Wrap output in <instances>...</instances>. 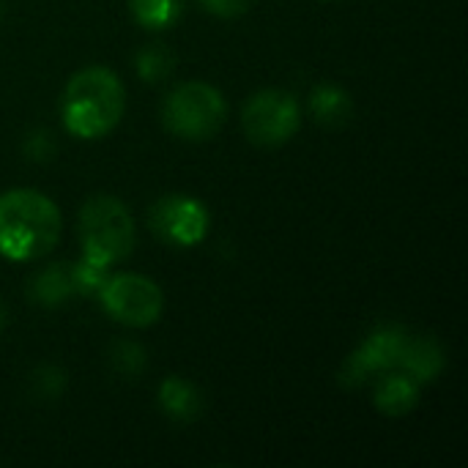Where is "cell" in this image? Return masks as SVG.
<instances>
[{
    "label": "cell",
    "instance_id": "cell-1",
    "mask_svg": "<svg viewBox=\"0 0 468 468\" xmlns=\"http://www.w3.org/2000/svg\"><path fill=\"white\" fill-rule=\"evenodd\" d=\"M126 110V88L107 66L80 69L63 88L60 118L69 134L80 140H99L110 134Z\"/></svg>",
    "mask_w": 468,
    "mask_h": 468
},
{
    "label": "cell",
    "instance_id": "cell-2",
    "mask_svg": "<svg viewBox=\"0 0 468 468\" xmlns=\"http://www.w3.org/2000/svg\"><path fill=\"white\" fill-rule=\"evenodd\" d=\"M63 230L60 208L36 189L0 195V255L16 263L49 255Z\"/></svg>",
    "mask_w": 468,
    "mask_h": 468
},
{
    "label": "cell",
    "instance_id": "cell-3",
    "mask_svg": "<svg viewBox=\"0 0 468 468\" xmlns=\"http://www.w3.org/2000/svg\"><path fill=\"white\" fill-rule=\"evenodd\" d=\"M80 241L82 255L107 269L129 258L134 250V219L126 203L112 195L88 197L80 208Z\"/></svg>",
    "mask_w": 468,
    "mask_h": 468
},
{
    "label": "cell",
    "instance_id": "cell-4",
    "mask_svg": "<svg viewBox=\"0 0 468 468\" xmlns=\"http://www.w3.org/2000/svg\"><path fill=\"white\" fill-rule=\"evenodd\" d=\"M228 118V101L219 88L208 82H184L173 88L162 104V121L167 132L184 140L214 137Z\"/></svg>",
    "mask_w": 468,
    "mask_h": 468
},
{
    "label": "cell",
    "instance_id": "cell-5",
    "mask_svg": "<svg viewBox=\"0 0 468 468\" xmlns=\"http://www.w3.org/2000/svg\"><path fill=\"white\" fill-rule=\"evenodd\" d=\"M241 126L250 143L261 148H277L299 132L302 107L293 93L282 88H263L247 99L241 110Z\"/></svg>",
    "mask_w": 468,
    "mask_h": 468
},
{
    "label": "cell",
    "instance_id": "cell-6",
    "mask_svg": "<svg viewBox=\"0 0 468 468\" xmlns=\"http://www.w3.org/2000/svg\"><path fill=\"white\" fill-rule=\"evenodd\" d=\"M99 302L104 313L129 326V329H145L162 318L165 310V293L162 288L143 277V274H112L99 291Z\"/></svg>",
    "mask_w": 468,
    "mask_h": 468
},
{
    "label": "cell",
    "instance_id": "cell-7",
    "mask_svg": "<svg viewBox=\"0 0 468 468\" xmlns=\"http://www.w3.org/2000/svg\"><path fill=\"white\" fill-rule=\"evenodd\" d=\"M148 225L154 236L170 247H195L208 233V211L197 197L167 195L151 206Z\"/></svg>",
    "mask_w": 468,
    "mask_h": 468
},
{
    "label": "cell",
    "instance_id": "cell-8",
    "mask_svg": "<svg viewBox=\"0 0 468 468\" xmlns=\"http://www.w3.org/2000/svg\"><path fill=\"white\" fill-rule=\"evenodd\" d=\"M409 332L403 326H381L376 329L343 365V381L346 384H362L373 376H384L389 370H398L403 346Z\"/></svg>",
    "mask_w": 468,
    "mask_h": 468
},
{
    "label": "cell",
    "instance_id": "cell-9",
    "mask_svg": "<svg viewBox=\"0 0 468 468\" xmlns=\"http://www.w3.org/2000/svg\"><path fill=\"white\" fill-rule=\"evenodd\" d=\"M398 370H403L406 376H411L420 387L431 384L441 370H444V351L433 337H420V335H409Z\"/></svg>",
    "mask_w": 468,
    "mask_h": 468
},
{
    "label": "cell",
    "instance_id": "cell-10",
    "mask_svg": "<svg viewBox=\"0 0 468 468\" xmlns=\"http://www.w3.org/2000/svg\"><path fill=\"white\" fill-rule=\"evenodd\" d=\"M420 403V384L403 370H389L376 381V406L389 417L409 414Z\"/></svg>",
    "mask_w": 468,
    "mask_h": 468
},
{
    "label": "cell",
    "instance_id": "cell-11",
    "mask_svg": "<svg viewBox=\"0 0 468 468\" xmlns=\"http://www.w3.org/2000/svg\"><path fill=\"white\" fill-rule=\"evenodd\" d=\"M27 296L41 304V307H60L74 296V282H71V263H52L33 274L27 282Z\"/></svg>",
    "mask_w": 468,
    "mask_h": 468
},
{
    "label": "cell",
    "instance_id": "cell-12",
    "mask_svg": "<svg viewBox=\"0 0 468 468\" xmlns=\"http://www.w3.org/2000/svg\"><path fill=\"white\" fill-rule=\"evenodd\" d=\"M159 406L165 409V414L176 422H192L200 409H203V400H200V392L178 378V376H170L162 387H159Z\"/></svg>",
    "mask_w": 468,
    "mask_h": 468
},
{
    "label": "cell",
    "instance_id": "cell-13",
    "mask_svg": "<svg viewBox=\"0 0 468 468\" xmlns=\"http://www.w3.org/2000/svg\"><path fill=\"white\" fill-rule=\"evenodd\" d=\"M310 110L318 118V123L324 126H340L351 118L354 101L348 96L346 88L335 85V82H324L310 93Z\"/></svg>",
    "mask_w": 468,
    "mask_h": 468
},
{
    "label": "cell",
    "instance_id": "cell-14",
    "mask_svg": "<svg viewBox=\"0 0 468 468\" xmlns=\"http://www.w3.org/2000/svg\"><path fill=\"white\" fill-rule=\"evenodd\" d=\"M132 16L148 30H162L173 25L184 8V0H129Z\"/></svg>",
    "mask_w": 468,
    "mask_h": 468
},
{
    "label": "cell",
    "instance_id": "cell-15",
    "mask_svg": "<svg viewBox=\"0 0 468 468\" xmlns=\"http://www.w3.org/2000/svg\"><path fill=\"white\" fill-rule=\"evenodd\" d=\"M173 66H176V58H173V52L165 44H148L134 58V69H137V74L145 82H162V80H167L170 71H173Z\"/></svg>",
    "mask_w": 468,
    "mask_h": 468
},
{
    "label": "cell",
    "instance_id": "cell-16",
    "mask_svg": "<svg viewBox=\"0 0 468 468\" xmlns=\"http://www.w3.org/2000/svg\"><path fill=\"white\" fill-rule=\"evenodd\" d=\"M107 277H110L107 274V266H101V263H96V261H90L85 255H82L80 263L71 266L74 293H80V296H99V291L107 282Z\"/></svg>",
    "mask_w": 468,
    "mask_h": 468
},
{
    "label": "cell",
    "instance_id": "cell-17",
    "mask_svg": "<svg viewBox=\"0 0 468 468\" xmlns=\"http://www.w3.org/2000/svg\"><path fill=\"white\" fill-rule=\"evenodd\" d=\"M33 392L41 398V400H55L60 392H63V387H66V376L58 370V367H52V365H44V367H38L36 370V376H33Z\"/></svg>",
    "mask_w": 468,
    "mask_h": 468
},
{
    "label": "cell",
    "instance_id": "cell-18",
    "mask_svg": "<svg viewBox=\"0 0 468 468\" xmlns=\"http://www.w3.org/2000/svg\"><path fill=\"white\" fill-rule=\"evenodd\" d=\"M112 365L123 376H137L145 367V351L137 343H118L112 351Z\"/></svg>",
    "mask_w": 468,
    "mask_h": 468
},
{
    "label": "cell",
    "instance_id": "cell-19",
    "mask_svg": "<svg viewBox=\"0 0 468 468\" xmlns=\"http://www.w3.org/2000/svg\"><path fill=\"white\" fill-rule=\"evenodd\" d=\"M200 5L219 19H236L244 16L255 5V0H200Z\"/></svg>",
    "mask_w": 468,
    "mask_h": 468
},
{
    "label": "cell",
    "instance_id": "cell-20",
    "mask_svg": "<svg viewBox=\"0 0 468 468\" xmlns=\"http://www.w3.org/2000/svg\"><path fill=\"white\" fill-rule=\"evenodd\" d=\"M25 154H27L33 162H47V159L55 154L52 134H49V132H44V129L33 132V134L27 137V143H25Z\"/></svg>",
    "mask_w": 468,
    "mask_h": 468
},
{
    "label": "cell",
    "instance_id": "cell-21",
    "mask_svg": "<svg viewBox=\"0 0 468 468\" xmlns=\"http://www.w3.org/2000/svg\"><path fill=\"white\" fill-rule=\"evenodd\" d=\"M3 324H5V307H3V302H0V329H3Z\"/></svg>",
    "mask_w": 468,
    "mask_h": 468
}]
</instances>
